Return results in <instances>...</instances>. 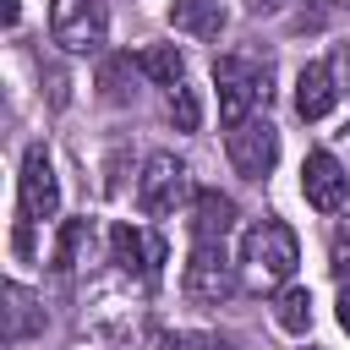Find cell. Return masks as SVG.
I'll use <instances>...</instances> for the list:
<instances>
[{
  "label": "cell",
  "instance_id": "cell-1",
  "mask_svg": "<svg viewBox=\"0 0 350 350\" xmlns=\"http://www.w3.org/2000/svg\"><path fill=\"white\" fill-rule=\"evenodd\" d=\"M213 82H219V120L235 131L252 120V109L268 98V66L257 60H241V55H224L213 60Z\"/></svg>",
  "mask_w": 350,
  "mask_h": 350
},
{
  "label": "cell",
  "instance_id": "cell-2",
  "mask_svg": "<svg viewBox=\"0 0 350 350\" xmlns=\"http://www.w3.org/2000/svg\"><path fill=\"white\" fill-rule=\"evenodd\" d=\"M241 262H252L257 279H290L295 262H301V241L284 219H257L241 235Z\"/></svg>",
  "mask_w": 350,
  "mask_h": 350
},
{
  "label": "cell",
  "instance_id": "cell-3",
  "mask_svg": "<svg viewBox=\"0 0 350 350\" xmlns=\"http://www.w3.org/2000/svg\"><path fill=\"white\" fill-rule=\"evenodd\" d=\"M180 290H186V301H197V306H219V301L235 295V268H230V257H224V241H197V246H191L186 273H180Z\"/></svg>",
  "mask_w": 350,
  "mask_h": 350
},
{
  "label": "cell",
  "instance_id": "cell-4",
  "mask_svg": "<svg viewBox=\"0 0 350 350\" xmlns=\"http://www.w3.org/2000/svg\"><path fill=\"white\" fill-rule=\"evenodd\" d=\"M104 33H109V16L98 0H49V38L71 55H93L104 49Z\"/></svg>",
  "mask_w": 350,
  "mask_h": 350
},
{
  "label": "cell",
  "instance_id": "cell-5",
  "mask_svg": "<svg viewBox=\"0 0 350 350\" xmlns=\"http://www.w3.org/2000/svg\"><path fill=\"white\" fill-rule=\"evenodd\" d=\"M186 164L175 159V153H148V164H142V180H137V208L148 213V219H164V213H175L180 202H186Z\"/></svg>",
  "mask_w": 350,
  "mask_h": 350
},
{
  "label": "cell",
  "instance_id": "cell-6",
  "mask_svg": "<svg viewBox=\"0 0 350 350\" xmlns=\"http://www.w3.org/2000/svg\"><path fill=\"white\" fill-rule=\"evenodd\" d=\"M230 164L246 175V180H262L273 164H279V131L268 126V120H246V126H235L230 131Z\"/></svg>",
  "mask_w": 350,
  "mask_h": 350
},
{
  "label": "cell",
  "instance_id": "cell-7",
  "mask_svg": "<svg viewBox=\"0 0 350 350\" xmlns=\"http://www.w3.org/2000/svg\"><path fill=\"white\" fill-rule=\"evenodd\" d=\"M301 191H306V202L317 213H339L345 197H350V175L339 170V159L328 148H312L306 164H301Z\"/></svg>",
  "mask_w": 350,
  "mask_h": 350
},
{
  "label": "cell",
  "instance_id": "cell-8",
  "mask_svg": "<svg viewBox=\"0 0 350 350\" xmlns=\"http://www.w3.org/2000/svg\"><path fill=\"white\" fill-rule=\"evenodd\" d=\"M55 208H60L55 164H49V153L33 142V148L22 153V219H27V224H38V219H55Z\"/></svg>",
  "mask_w": 350,
  "mask_h": 350
},
{
  "label": "cell",
  "instance_id": "cell-9",
  "mask_svg": "<svg viewBox=\"0 0 350 350\" xmlns=\"http://www.w3.org/2000/svg\"><path fill=\"white\" fill-rule=\"evenodd\" d=\"M109 252H115V262L131 273H142V279H159V262H164V241L159 235H142L137 224H115L109 230Z\"/></svg>",
  "mask_w": 350,
  "mask_h": 350
},
{
  "label": "cell",
  "instance_id": "cell-10",
  "mask_svg": "<svg viewBox=\"0 0 350 350\" xmlns=\"http://www.w3.org/2000/svg\"><path fill=\"white\" fill-rule=\"evenodd\" d=\"M334 104H339L334 66H328V60H312V66L295 77V115H301V120H323Z\"/></svg>",
  "mask_w": 350,
  "mask_h": 350
},
{
  "label": "cell",
  "instance_id": "cell-11",
  "mask_svg": "<svg viewBox=\"0 0 350 350\" xmlns=\"http://www.w3.org/2000/svg\"><path fill=\"white\" fill-rule=\"evenodd\" d=\"M235 224V202L224 191H197V208H191V241H224Z\"/></svg>",
  "mask_w": 350,
  "mask_h": 350
},
{
  "label": "cell",
  "instance_id": "cell-12",
  "mask_svg": "<svg viewBox=\"0 0 350 350\" xmlns=\"http://www.w3.org/2000/svg\"><path fill=\"white\" fill-rule=\"evenodd\" d=\"M0 301H5V339H11V345L33 339V334L44 328V306H38V301H33V295H27L16 279L0 290Z\"/></svg>",
  "mask_w": 350,
  "mask_h": 350
},
{
  "label": "cell",
  "instance_id": "cell-13",
  "mask_svg": "<svg viewBox=\"0 0 350 350\" xmlns=\"http://www.w3.org/2000/svg\"><path fill=\"white\" fill-rule=\"evenodd\" d=\"M170 22H175V33L219 38V27H224V5H219V0H175V5H170Z\"/></svg>",
  "mask_w": 350,
  "mask_h": 350
},
{
  "label": "cell",
  "instance_id": "cell-14",
  "mask_svg": "<svg viewBox=\"0 0 350 350\" xmlns=\"http://www.w3.org/2000/svg\"><path fill=\"white\" fill-rule=\"evenodd\" d=\"M137 71H142L148 82H159V88H170V93H175V88L186 82V55H180L175 44H153V49H142V55H137Z\"/></svg>",
  "mask_w": 350,
  "mask_h": 350
},
{
  "label": "cell",
  "instance_id": "cell-15",
  "mask_svg": "<svg viewBox=\"0 0 350 350\" xmlns=\"http://www.w3.org/2000/svg\"><path fill=\"white\" fill-rule=\"evenodd\" d=\"M273 317H279V328H284V334H306V328H312V290H301V284L279 290Z\"/></svg>",
  "mask_w": 350,
  "mask_h": 350
},
{
  "label": "cell",
  "instance_id": "cell-16",
  "mask_svg": "<svg viewBox=\"0 0 350 350\" xmlns=\"http://www.w3.org/2000/svg\"><path fill=\"white\" fill-rule=\"evenodd\" d=\"M82 246H93V224H88V219H71V224L60 230V246H55V268H60V273H71V268L82 262Z\"/></svg>",
  "mask_w": 350,
  "mask_h": 350
},
{
  "label": "cell",
  "instance_id": "cell-17",
  "mask_svg": "<svg viewBox=\"0 0 350 350\" xmlns=\"http://www.w3.org/2000/svg\"><path fill=\"white\" fill-rule=\"evenodd\" d=\"M170 120H175V131H197V120H202V98H197V88H175L170 93Z\"/></svg>",
  "mask_w": 350,
  "mask_h": 350
},
{
  "label": "cell",
  "instance_id": "cell-18",
  "mask_svg": "<svg viewBox=\"0 0 350 350\" xmlns=\"http://www.w3.org/2000/svg\"><path fill=\"white\" fill-rule=\"evenodd\" d=\"M126 71H131V55H109V60H104L98 88H104V98H109V104H120V98H126Z\"/></svg>",
  "mask_w": 350,
  "mask_h": 350
},
{
  "label": "cell",
  "instance_id": "cell-19",
  "mask_svg": "<svg viewBox=\"0 0 350 350\" xmlns=\"http://www.w3.org/2000/svg\"><path fill=\"white\" fill-rule=\"evenodd\" d=\"M334 273L350 284V230H339V235H334Z\"/></svg>",
  "mask_w": 350,
  "mask_h": 350
},
{
  "label": "cell",
  "instance_id": "cell-20",
  "mask_svg": "<svg viewBox=\"0 0 350 350\" xmlns=\"http://www.w3.org/2000/svg\"><path fill=\"white\" fill-rule=\"evenodd\" d=\"M339 328H345V334H350V284H345V290H339Z\"/></svg>",
  "mask_w": 350,
  "mask_h": 350
},
{
  "label": "cell",
  "instance_id": "cell-21",
  "mask_svg": "<svg viewBox=\"0 0 350 350\" xmlns=\"http://www.w3.org/2000/svg\"><path fill=\"white\" fill-rule=\"evenodd\" d=\"M16 16H22V5H16V0H5V22H16Z\"/></svg>",
  "mask_w": 350,
  "mask_h": 350
},
{
  "label": "cell",
  "instance_id": "cell-22",
  "mask_svg": "<svg viewBox=\"0 0 350 350\" xmlns=\"http://www.w3.org/2000/svg\"><path fill=\"white\" fill-rule=\"evenodd\" d=\"M197 345H202V350H230V345H219V339H197Z\"/></svg>",
  "mask_w": 350,
  "mask_h": 350
},
{
  "label": "cell",
  "instance_id": "cell-23",
  "mask_svg": "<svg viewBox=\"0 0 350 350\" xmlns=\"http://www.w3.org/2000/svg\"><path fill=\"white\" fill-rule=\"evenodd\" d=\"M252 5H273V0H252Z\"/></svg>",
  "mask_w": 350,
  "mask_h": 350
},
{
  "label": "cell",
  "instance_id": "cell-24",
  "mask_svg": "<svg viewBox=\"0 0 350 350\" xmlns=\"http://www.w3.org/2000/svg\"><path fill=\"white\" fill-rule=\"evenodd\" d=\"M164 350H180V345H164Z\"/></svg>",
  "mask_w": 350,
  "mask_h": 350
}]
</instances>
